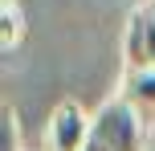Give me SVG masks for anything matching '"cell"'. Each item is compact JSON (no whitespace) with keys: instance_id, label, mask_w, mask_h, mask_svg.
Here are the masks:
<instances>
[{"instance_id":"obj_1","label":"cell","mask_w":155,"mask_h":151,"mask_svg":"<svg viewBox=\"0 0 155 151\" xmlns=\"http://www.w3.org/2000/svg\"><path fill=\"white\" fill-rule=\"evenodd\" d=\"M147 135H143V119L131 102L114 98L90 119V139L86 151H143Z\"/></svg>"},{"instance_id":"obj_2","label":"cell","mask_w":155,"mask_h":151,"mask_svg":"<svg viewBox=\"0 0 155 151\" xmlns=\"http://www.w3.org/2000/svg\"><path fill=\"white\" fill-rule=\"evenodd\" d=\"M123 57H127V70H155V0H143L131 12Z\"/></svg>"},{"instance_id":"obj_3","label":"cell","mask_w":155,"mask_h":151,"mask_svg":"<svg viewBox=\"0 0 155 151\" xmlns=\"http://www.w3.org/2000/svg\"><path fill=\"white\" fill-rule=\"evenodd\" d=\"M90 139V119L82 114L78 102H61L49 119V147L53 151H86Z\"/></svg>"},{"instance_id":"obj_4","label":"cell","mask_w":155,"mask_h":151,"mask_svg":"<svg viewBox=\"0 0 155 151\" xmlns=\"http://www.w3.org/2000/svg\"><path fill=\"white\" fill-rule=\"evenodd\" d=\"M123 102H131L139 110V119L155 114V70H127L123 78Z\"/></svg>"},{"instance_id":"obj_5","label":"cell","mask_w":155,"mask_h":151,"mask_svg":"<svg viewBox=\"0 0 155 151\" xmlns=\"http://www.w3.org/2000/svg\"><path fill=\"white\" fill-rule=\"evenodd\" d=\"M0 41H4V49H12V41H21V8H12V0L0 4Z\"/></svg>"}]
</instances>
